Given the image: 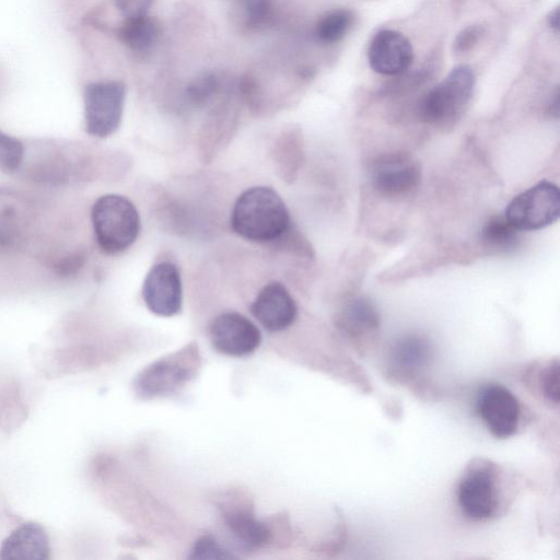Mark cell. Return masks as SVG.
Returning <instances> with one entry per match:
<instances>
[{
  "instance_id": "obj_1",
  "label": "cell",
  "mask_w": 560,
  "mask_h": 560,
  "mask_svg": "<svg viewBox=\"0 0 560 560\" xmlns=\"http://www.w3.org/2000/svg\"><path fill=\"white\" fill-rule=\"evenodd\" d=\"M231 228L241 237L269 243L281 240L291 230L290 214L282 198L270 187L248 188L236 199Z\"/></svg>"
},
{
  "instance_id": "obj_2",
  "label": "cell",
  "mask_w": 560,
  "mask_h": 560,
  "mask_svg": "<svg viewBox=\"0 0 560 560\" xmlns=\"http://www.w3.org/2000/svg\"><path fill=\"white\" fill-rule=\"evenodd\" d=\"M94 236L100 249L117 255L128 249L137 240L141 221L133 203L116 194L103 195L91 210Z\"/></svg>"
},
{
  "instance_id": "obj_3",
  "label": "cell",
  "mask_w": 560,
  "mask_h": 560,
  "mask_svg": "<svg viewBox=\"0 0 560 560\" xmlns=\"http://www.w3.org/2000/svg\"><path fill=\"white\" fill-rule=\"evenodd\" d=\"M475 82V73L468 66L453 68L420 101L418 113L421 120L433 126L454 124L468 105Z\"/></svg>"
},
{
  "instance_id": "obj_4",
  "label": "cell",
  "mask_w": 560,
  "mask_h": 560,
  "mask_svg": "<svg viewBox=\"0 0 560 560\" xmlns=\"http://www.w3.org/2000/svg\"><path fill=\"white\" fill-rule=\"evenodd\" d=\"M559 212L558 186L541 180L516 195L508 205L504 217L518 231H536L557 221Z\"/></svg>"
},
{
  "instance_id": "obj_5",
  "label": "cell",
  "mask_w": 560,
  "mask_h": 560,
  "mask_svg": "<svg viewBox=\"0 0 560 560\" xmlns=\"http://www.w3.org/2000/svg\"><path fill=\"white\" fill-rule=\"evenodd\" d=\"M126 97L125 84L102 81L88 84L83 93L85 131L95 138H106L120 126Z\"/></svg>"
},
{
  "instance_id": "obj_6",
  "label": "cell",
  "mask_w": 560,
  "mask_h": 560,
  "mask_svg": "<svg viewBox=\"0 0 560 560\" xmlns=\"http://www.w3.org/2000/svg\"><path fill=\"white\" fill-rule=\"evenodd\" d=\"M142 299L147 307L159 316L176 315L183 303L182 278L177 266L170 261L155 264L144 278Z\"/></svg>"
},
{
  "instance_id": "obj_7",
  "label": "cell",
  "mask_w": 560,
  "mask_h": 560,
  "mask_svg": "<svg viewBox=\"0 0 560 560\" xmlns=\"http://www.w3.org/2000/svg\"><path fill=\"white\" fill-rule=\"evenodd\" d=\"M209 335L213 348L231 357L247 355L254 352L261 341L258 327L236 312L217 316L210 325Z\"/></svg>"
},
{
  "instance_id": "obj_8",
  "label": "cell",
  "mask_w": 560,
  "mask_h": 560,
  "mask_svg": "<svg viewBox=\"0 0 560 560\" xmlns=\"http://www.w3.org/2000/svg\"><path fill=\"white\" fill-rule=\"evenodd\" d=\"M457 500L463 513L469 518H489L497 508L493 467L490 464L472 465L458 485Z\"/></svg>"
},
{
  "instance_id": "obj_9",
  "label": "cell",
  "mask_w": 560,
  "mask_h": 560,
  "mask_svg": "<svg viewBox=\"0 0 560 560\" xmlns=\"http://www.w3.org/2000/svg\"><path fill=\"white\" fill-rule=\"evenodd\" d=\"M476 409L493 436L506 439L515 433L520 404L508 388L498 384L486 386L478 395Z\"/></svg>"
},
{
  "instance_id": "obj_10",
  "label": "cell",
  "mask_w": 560,
  "mask_h": 560,
  "mask_svg": "<svg viewBox=\"0 0 560 560\" xmlns=\"http://www.w3.org/2000/svg\"><path fill=\"white\" fill-rule=\"evenodd\" d=\"M191 351H180L143 370L137 380V389L143 397L168 394L183 385L192 372Z\"/></svg>"
},
{
  "instance_id": "obj_11",
  "label": "cell",
  "mask_w": 560,
  "mask_h": 560,
  "mask_svg": "<svg viewBox=\"0 0 560 560\" xmlns=\"http://www.w3.org/2000/svg\"><path fill=\"white\" fill-rule=\"evenodd\" d=\"M368 60L373 71L384 75H397L410 67L413 49L404 34L394 30H382L370 43Z\"/></svg>"
},
{
  "instance_id": "obj_12",
  "label": "cell",
  "mask_w": 560,
  "mask_h": 560,
  "mask_svg": "<svg viewBox=\"0 0 560 560\" xmlns=\"http://www.w3.org/2000/svg\"><path fill=\"white\" fill-rule=\"evenodd\" d=\"M250 312L264 328L280 331L293 324L298 307L287 288L278 281H272L258 292Z\"/></svg>"
},
{
  "instance_id": "obj_13",
  "label": "cell",
  "mask_w": 560,
  "mask_h": 560,
  "mask_svg": "<svg viewBox=\"0 0 560 560\" xmlns=\"http://www.w3.org/2000/svg\"><path fill=\"white\" fill-rule=\"evenodd\" d=\"M420 168L406 156L390 155L377 161L372 168V184L383 196L402 197L420 183Z\"/></svg>"
},
{
  "instance_id": "obj_14",
  "label": "cell",
  "mask_w": 560,
  "mask_h": 560,
  "mask_svg": "<svg viewBox=\"0 0 560 560\" xmlns=\"http://www.w3.org/2000/svg\"><path fill=\"white\" fill-rule=\"evenodd\" d=\"M49 540L44 527L27 522L16 527L2 541L0 559L44 560L49 558Z\"/></svg>"
},
{
  "instance_id": "obj_15",
  "label": "cell",
  "mask_w": 560,
  "mask_h": 560,
  "mask_svg": "<svg viewBox=\"0 0 560 560\" xmlns=\"http://www.w3.org/2000/svg\"><path fill=\"white\" fill-rule=\"evenodd\" d=\"M337 324L351 336L364 335L378 328L380 314L369 299L357 296L341 307Z\"/></svg>"
},
{
  "instance_id": "obj_16",
  "label": "cell",
  "mask_w": 560,
  "mask_h": 560,
  "mask_svg": "<svg viewBox=\"0 0 560 560\" xmlns=\"http://www.w3.org/2000/svg\"><path fill=\"white\" fill-rule=\"evenodd\" d=\"M120 42L135 52H147L156 44L160 35L158 22L148 14L124 18L118 27Z\"/></svg>"
},
{
  "instance_id": "obj_17",
  "label": "cell",
  "mask_w": 560,
  "mask_h": 560,
  "mask_svg": "<svg viewBox=\"0 0 560 560\" xmlns=\"http://www.w3.org/2000/svg\"><path fill=\"white\" fill-rule=\"evenodd\" d=\"M431 358L428 340L418 335L400 338L394 346V363L405 373H413L424 368Z\"/></svg>"
},
{
  "instance_id": "obj_18",
  "label": "cell",
  "mask_w": 560,
  "mask_h": 560,
  "mask_svg": "<svg viewBox=\"0 0 560 560\" xmlns=\"http://www.w3.org/2000/svg\"><path fill=\"white\" fill-rule=\"evenodd\" d=\"M225 523L232 534L245 546L261 547L270 539V532L264 523L245 511H229Z\"/></svg>"
},
{
  "instance_id": "obj_19",
  "label": "cell",
  "mask_w": 560,
  "mask_h": 560,
  "mask_svg": "<svg viewBox=\"0 0 560 560\" xmlns=\"http://www.w3.org/2000/svg\"><path fill=\"white\" fill-rule=\"evenodd\" d=\"M518 232L504 215H494L482 225L480 240L492 250L509 252L518 246Z\"/></svg>"
},
{
  "instance_id": "obj_20",
  "label": "cell",
  "mask_w": 560,
  "mask_h": 560,
  "mask_svg": "<svg viewBox=\"0 0 560 560\" xmlns=\"http://www.w3.org/2000/svg\"><path fill=\"white\" fill-rule=\"evenodd\" d=\"M236 9L241 24L250 32L267 28L276 19L275 0H237Z\"/></svg>"
},
{
  "instance_id": "obj_21",
  "label": "cell",
  "mask_w": 560,
  "mask_h": 560,
  "mask_svg": "<svg viewBox=\"0 0 560 560\" xmlns=\"http://www.w3.org/2000/svg\"><path fill=\"white\" fill-rule=\"evenodd\" d=\"M353 13L347 9H334L323 14L315 25V37L323 44L342 39L353 24Z\"/></svg>"
},
{
  "instance_id": "obj_22",
  "label": "cell",
  "mask_w": 560,
  "mask_h": 560,
  "mask_svg": "<svg viewBox=\"0 0 560 560\" xmlns=\"http://www.w3.org/2000/svg\"><path fill=\"white\" fill-rule=\"evenodd\" d=\"M273 154L283 180L292 179L301 161V141L299 137L294 132L283 133L276 144Z\"/></svg>"
},
{
  "instance_id": "obj_23",
  "label": "cell",
  "mask_w": 560,
  "mask_h": 560,
  "mask_svg": "<svg viewBox=\"0 0 560 560\" xmlns=\"http://www.w3.org/2000/svg\"><path fill=\"white\" fill-rule=\"evenodd\" d=\"M25 159V148L15 137L0 130V171L13 173L19 171Z\"/></svg>"
},
{
  "instance_id": "obj_24",
  "label": "cell",
  "mask_w": 560,
  "mask_h": 560,
  "mask_svg": "<svg viewBox=\"0 0 560 560\" xmlns=\"http://www.w3.org/2000/svg\"><path fill=\"white\" fill-rule=\"evenodd\" d=\"M220 81L213 73H205L191 81L186 89V98L192 106H202L219 91Z\"/></svg>"
},
{
  "instance_id": "obj_25",
  "label": "cell",
  "mask_w": 560,
  "mask_h": 560,
  "mask_svg": "<svg viewBox=\"0 0 560 560\" xmlns=\"http://www.w3.org/2000/svg\"><path fill=\"white\" fill-rule=\"evenodd\" d=\"M25 417V408L19 398L16 387L0 396V425L5 430L19 427Z\"/></svg>"
},
{
  "instance_id": "obj_26",
  "label": "cell",
  "mask_w": 560,
  "mask_h": 560,
  "mask_svg": "<svg viewBox=\"0 0 560 560\" xmlns=\"http://www.w3.org/2000/svg\"><path fill=\"white\" fill-rule=\"evenodd\" d=\"M483 31L485 28L480 24H472L463 28L454 38V52L463 55L470 51L481 38Z\"/></svg>"
},
{
  "instance_id": "obj_27",
  "label": "cell",
  "mask_w": 560,
  "mask_h": 560,
  "mask_svg": "<svg viewBox=\"0 0 560 560\" xmlns=\"http://www.w3.org/2000/svg\"><path fill=\"white\" fill-rule=\"evenodd\" d=\"M226 550L211 537L205 536L196 541L190 558L194 559H226L232 558Z\"/></svg>"
},
{
  "instance_id": "obj_28",
  "label": "cell",
  "mask_w": 560,
  "mask_h": 560,
  "mask_svg": "<svg viewBox=\"0 0 560 560\" xmlns=\"http://www.w3.org/2000/svg\"><path fill=\"white\" fill-rule=\"evenodd\" d=\"M541 388L549 401L558 404L559 401V364L558 361L547 366L542 373Z\"/></svg>"
},
{
  "instance_id": "obj_29",
  "label": "cell",
  "mask_w": 560,
  "mask_h": 560,
  "mask_svg": "<svg viewBox=\"0 0 560 560\" xmlns=\"http://www.w3.org/2000/svg\"><path fill=\"white\" fill-rule=\"evenodd\" d=\"M84 261L85 256L83 253H69L57 261L56 270L59 275L70 276L78 272L83 267Z\"/></svg>"
},
{
  "instance_id": "obj_30",
  "label": "cell",
  "mask_w": 560,
  "mask_h": 560,
  "mask_svg": "<svg viewBox=\"0 0 560 560\" xmlns=\"http://www.w3.org/2000/svg\"><path fill=\"white\" fill-rule=\"evenodd\" d=\"M153 0H115L116 8L124 18H131L147 14Z\"/></svg>"
},
{
  "instance_id": "obj_31",
  "label": "cell",
  "mask_w": 560,
  "mask_h": 560,
  "mask_svg": "<svg viewBox=\"0 0 560 560\" xmlns=\"http://www.w3.org/2000/svg\"><path fill=\"white\" fill-rule=\"evenodd\" d=\"M15 218L9 209L0 212V247L13 242L18 228Z\"/></svg>"
},
{
  "instance_id": "obj_32",
  "label": "cell",
  "mask_w": 560,
  "mask_h": 560,
  "mask_svg": "<svg viewBox=\"0 0 560 560\" xmlns=\"http://www.w3.org/2000/svg\"><path fill=\"white\" fill-rule=\"evenodd\" d=\"M559 7L552 9L547 15L548 26L556 33L559 32Z\"/></svg>"
},
{
  "instance_id": "obj_33",
  "label": "cell",
  "mask_w": 560,
  "mask_h": 560,
  "mask_svg": "<svg viewBox=\"0 0 560 560\" xmlns=\"http://www.w3.org/2000/svg\"><path fill=\"white\" fill-rule=\"evenodd\" d=\"M549 112L551 113V115H555L556 117L558 116V113H559V91L558 90H556L553 100L551 101V104L549 107Z\"/></svg>"
}]
</instances>
